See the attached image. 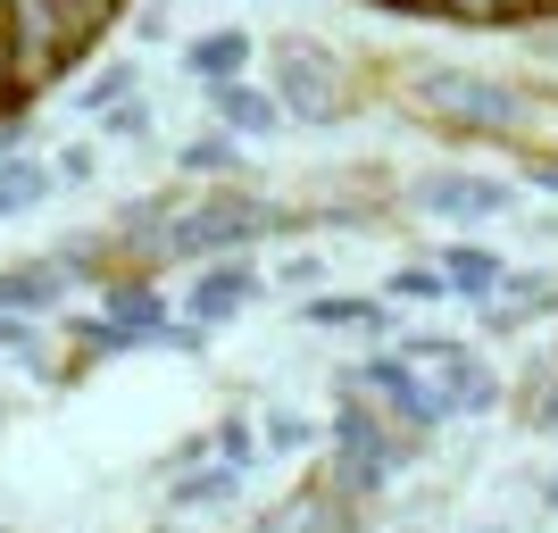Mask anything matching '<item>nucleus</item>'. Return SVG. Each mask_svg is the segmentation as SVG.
I'll use <instances>...</instances> for the list:
<instances>
[{
  "mask_svg": "<svg viewBox=\"0 0 558 533\" xmlns=\"http://www.w3.org/2000/svg\"><path fill=\"white\" fill-rule=\"evenodd\" d=\"M409 359L442 375L434 392H442V409H450V417H475V409H492V400H500V384H492V367H484V359H475V350H459V342H409Z\"/></svg>",
  "mask_w": 558,
  "mask_h": 533,
  "instance_id": "obj_1",
  "label": "nucleus"
},
{
  "mask_svg": "<svg viewBox=\"0 0 558 533\" xmlns=\"http://www.w3.org/2000/svg\"><path fill=\"white\" fill-rule=\"evenodd\" d=\"M333 441H342V484H350V492H375V484L400 467V441L384 434V425H375V409H359V400H342Z\"/></svg>",
  "mask_w": 558,
  "mask_h": 533,
  "instance_id": "obj_2",
  "label": "nucleus"
},
{
  "mask_svg": "<svg viewBox=\"0 0 558 533\" xmlns=\"http://www.w3.org/2000/svg\"><path fill=\"white\" fill-rule=\"evenodd\" d=\"M392 17H434V25H550L558 0H367Z\"/></svg>",
  "mask_w": 558,
  "mask_h": 533,
  "instance_id": "obj_3",
  "label": "nucleus"
},
{
  "mask_svg": "<svg viewBox=\"0 0 558 533\" xmlns=\"http://www.w3.org/2000/svg\"><path fill=\"white\" fill-rule=\"evenodd\" d=\"M359 384H375V392L392 400V409H400L409 425H442V417H450V409H442V392L409 375V359H367V367H359Z\"/></svg>",
  "mask_w": 558,
  "mask_h": 533,
  "instance_id": "obj_4",
  "label": "nucleus"
},
{
  "mask_svg": "<svg viewBox=\"0 0 558 533\" xmlns=\"http://www.w3.org/2000/svg\"><path fill=\"white\" fill-rule=\"evenodd\" d=\"M251 292H258V276L251 267H217V276H201V292H192V317H233V308H251Z\"/></svg>",
  "mask_w": 558,
  "mask_h": 533,
  "instance_id": "obj_5",
  "label": "nucleus"
},
{
  "mask_svg": "<svg viewBox=\"0 0 558 533\" xmlns=\"http://www.w3.org/2000/svg\"><path fill=\"white\" fill-rule=\"evenodd\" d=\"M242 475H251V450H233V459L209 467V475H184V484H175V500H184V509H209V500L242 492Z\"/></svg>",
  "mask_w": 558,
  "mask_h": 533,
  "instance_id": "obj_6",
  "label": "nucleus"
},
{
  "mask_svg": "<svg viewBox=\"0 0 558 533\" xmlns=\"http://www.w3.org/2000/svg\"><path fill=\"white\" fill-rule=\"evenodd\" d=\"M442 267H450L442 292H475V301H492V292H500V276H509V267H500V258H484V251H450Z\"/></svg>",
  "mask_w": 558,
  "mask_h": 533,
  "instance_id": "obj_7",
  "label": "nucleus"
},
{
  "mask_svg": "<svg viewBox=\"0 0 558 533\" xmlns=\"http://www.w3.org/2000/svg\"><path fill=\"white\" fill-rule=\"evenodd\" d=\"M308 325H367V334H384L392 317H384L375 301H317V308H308Z\"/></svg>",
  "mask_w": 558,
  "mask_h": 533,
  "instance_id": "obj_8",
  "label": "nucleus"
},
{
  "mask_svg": "<svg viewBox=\"0 0 558 533\" xmlns=\"http://www.w3.org/2000/svg\"><path fill=\"white\" fill-rule=\"evenodd\" d=\"M550 301H558V283H525V292H517V301H509V308L492 301V325H500V334H509V325H525V317H542V308H550Z\"/></svg>",
  "mask_w": 558,
  "mask_h": 533,
  "instance_id": "obj_9",
  "label": "nucleus"
},
{
  "mask_svg": "<svg viewBox=\"0 0 558 533\" xmlns=\"http://www.w3.org/2000/svg\"><path fill=\"white\" fill-rule=\"evenodd\" d=\"M267 441H276V450H301L308 425H301V417H267Z\"/></svg>",
  "mask_w": 558,
  "mask_h": 533,
  "instance_id": "obj_10",
  "label": "nucleus"
},
{
  "mask_svg": "<svg viewBox=\"0 0 558 533\" xmlns=\"http://www.w3.org/2000/svg\"><path fill=\"white\" fill-rule=\"evenodd\" d=\"M392 292H409V301H442V276H425V267H417V276H400Z\"/></svg>",
  "mask_w": 558,
  "mask_h": 533,
  "instance_id": "obj_11",
  "label": "nucleus"
},
{
  "mask_svg": "<svg viewBox=\"0 0 558 533\" xmlns=\"http://www.w3.org/2000/svg\"><path fill=\"white\" fill-rule=\"evenodd\" d=\"M525 417H534V425H550V434H558V392H542V409H525Z\"/></svg>",
  "mask_w": 558,
  "mask_h": 533,
  "instance_id": "obj_12",
  "label": "nucleus"
},
{
  "mask_svg": "<svg viewBox=\"0 0 558 533\" xmlns=\"http://www.w3.org/2000/svg\"><path fill=\"white\" fill-rule=\"evenodd\" d=\"M542 509H558V475H550V484H542Z\"/></svg>",
  "mask_w": 558,
  "mask_h": 533,
  "instance_id": "obj_13",
  "label": "nucleus"
}]
</instances>
